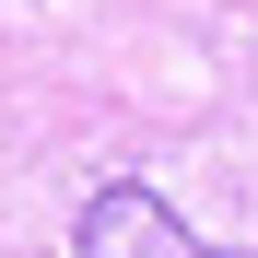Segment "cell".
<instances>
[{
	"label": "cell",
	"mask_w": 258,
	"mask_h": 258,
	"mask_svg": "<svg viewBox=\"0 0 258 258\" xmlns=\"http://www.w3.org/2000/svg\"><path fill=\"white\" fill-rule=\"evenodd\" d=\"M71 258H246V246H200L176 223V200L141 188V176H106L94 200H82V223H71Z\"/></svg>",
	"instance_id": "6da1fadb"
}]
</instances>
